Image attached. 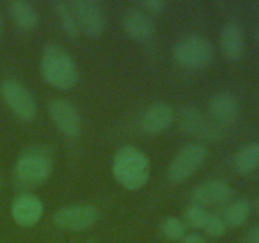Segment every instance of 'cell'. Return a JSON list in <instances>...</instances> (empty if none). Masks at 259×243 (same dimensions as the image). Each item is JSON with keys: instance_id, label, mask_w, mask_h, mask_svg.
Segmentation results:
<instances>
[{"instance_id": "1", "label": "cell", "mask_w": 259, "mask_h": 243, "mask_svg": "<svg viewBox=\"0 0 259 243\" xmlns=\"http://www.w3.org/2000/svg\"><path fill=\"white\" fill-rule=\"evenodd\" d=\"M55 153L46 144H33L20 152L14 169V181L19 189L32 190L50 179Z\"/></svg>"}, {"instance_id": "2", "label": "cell", "mask_w": 259, "mask_h": 243, "mask_svg": "<svg viewBox=\"0 0 259 243\" xmlns=\"http://www.w3.org/2000/svg\"><path fill=\"white\" fill-rule=\"evenodd\" d=\"M40 72L50 85L68 90L78 83V70L70 53L57 43H47L40 58Z\"/></svg>"}, {"instance_id": "3", "label": "cell", "mask_w": 259, "mask_h": 243, "mask_svg": "<svg viewBox=\"0 0 259 243\" xmlns=\"http://www.w3.org/2000/svg\"><path fill=\"white\" fill-rule=\"evenodd\" d=\"M113 174L121 186L133 191L147 184L151 175V166L141 149L134 146H123L114 156Z\"/></svg>"}, {"instance_id": "4", "label": "cell", "mask_w": 259, "mask_h": 243, "mask_svg": "<svg viewBox=\"0 0 259 243\" xmlns=\"http://www.w3.org/2000/svg\"><path fill=\"white\" fill-rule=\"evenodd\" d=\"M174 57L177 63L184 67L200 68L211 62L214 47L211 42L202 35H187L175 45Z\"/></svg>"}, {"instance_id": "5", "label": "cell", "mask_w": 259, "mask_h": 243, "mask_svg": "<svg viewBox=\"0 0 259 243\" xmlns=\"http://www.w3.org/2000/svg\"><path fill=\"white\" fill-rule=\"evenodd\" d=\"M179 127L185 134L200 141L218 142L223 138V129L219 124L206 120L201 111L192 105H184L177 113Z\"/></svg>"}, {"instance_id": "6", "label": "cell", "mask_w": 259, "mask_h": 243, "mask_svg": "<svg viewBox=\"0 0 259 243\" xmlns=\"http://www.w3.org/2000/svg\"><path fill=\"white\" fill-rule=\"evenodd\" d=\"M207 149L201 143H189L179 151L167 170V177L174 184H180L195 174L204 164Z\"/></svg>"}, {"instance_id": "7", "label": "cell", "mask_w": 259, "mask_h": 243, "mask_svg": "<svg viewBox=\"0 0 259 243\" xmlns=\"http://www.w3.org/2000/svg\"><path fill=\"white\" fill-rule=\"evenodd\" d=\"M99 219V210L93 204H75L58 209L53 215V223L60 229L80 232L90 228Z\"/></svg>"}, {"instance_id": "8", "label": "cell", "mask_w": 259, "mask_h": 243, "mask_svg": "<svg viewBox=\"0 0 259 243\" xmlns=\"http://www.w3.org/2000/svg\"><path fill=\"white\" fill-rule=\"evenodd\" d=\"M2 95L13 113L23 120H32L37 114L34 98L23 84L17 80H5L2 84Z\"/></svg>"}, {"instance_id": "9", "label": "cell", "mask_w": 259, "mask_h": 243, "mask_svg": "<svg viewBox=\"0 0 259 243\" xmlns=\"http://www.w3.org/2000/svg\"><path fill=\"white\" fill-rule=\"evenodd\" d=\"M70 5L77 20L80 32L91 38L103 34L105 29V17L98 3L94 0H73Z\"/></svg>"}, {"instance_id": "10", "label": "cell", "mask_w": 259, "mask_h": 243, "mask_svg": "<svg viewBox=\"0 0 259 243\" xmlns=\"http://www.w3.org/2000/svg\"><path fill=\"white\" fill-rule=\"evenodd\" d=\"M51 119L66 137L75 138L81 132V118L77 108L63 98L53 99L48 104Z\"/></svg>"}, {"instance_id": "11", "label": "cell", "mask_w": 259, "mask_h": 243, "mask_svg": "<svg viewBox=\"0 0 259 243\" xmlns=\"http://www.w3.org/2000/svg\"><path fill=\"white\" fill-rule=\"evenodd\" d=\"M43 214V202L32 192H24L15 197L12 205V215L20 227L37 224Z\"/></svg>"}, {"instance_id": "12", "label": "cell", "mask_w": 259, "mask_h": 243, "mask_svg": "<svg viewBox=\"0 0 259 243\" xmlns=\"http://www.w3.org/2000/svg\"><path fill=\"white\" fill-rule=\"evenodd\" d=\"M233 189L224 180H210L197 185L191 191L192 204L199 207L223 204L232 197Z\"/></svg>"}, {"instance_id": "13", "label": "cell", "mask_w": 259, "mask_h": 243, "mask_svg": "<svg viewBox=\"0 0 259 243\" xmlns=\"http://www.w3.org/2000/svg\"><path fill=\"white\" fill-rule=\"evenodd\" d=\"M220 47L223 56L229 62H237L244 52V34L237 22H228L220 33Z\"/></svg>"}, {"instance_id": "14", "label": "cell", "mask_w": 259, "mask_h": 243, "mask_svg": "<svg viewBox=\"0 0 259 243\" xmlns=\"http://www.w3.org/2000/svg\"><path fill=\"white\" fill-rule=\"evenodd\" d=\"M175 119V111L166 103L153 104L146 110L141 120V127L146 133L158 134L168 128Z\"/></svg>"}, {"instance_id": "15", "label": "cell", "mask_w": 259, "mask_h": 243, "mask_svg": "<svg viewBox=\"0 0 259 243\" xmlns=\"http://www.w3.org/2000/svg\"><path fill=\"white\" fill-rule=\"evenodd\" d=\"M124 30L136 40L149 39L156 32V25L148 14L138 9H131L124 14L121 20Z\"/></svg>"}, {"instance_id": "16", "label": "cell", "mask_w": 259, "mask_h": 243, "mask_svg": "<svg viewBox=\"0 0 259 243\" xmlns=\"http://www.w3.org/2000/svg\"><path fill=\"white\" fill-rule=\"evenodd\" d=\"M209 111L218 124H230L239 116L238 99L229 93H219L209 101Z\"/></svg>"}, {"instance_id": "17", "label": "cell", "mask_w": 259, "mask_h": 243, "mask_svg": "<svg viewBox=\"0 0 259 243\" xmlns=\"http://www.w3.org/2000/svg\"><path fill=\"white\" fill-rule=\"evenodd\" d=\"M235 169L239 174L249 175L259 167V142H250L239 149L234 158Z\"/></svg>"}, {"instance_id": "18", "label": "cell", "mask_w": 259, "mask_h": 243, "mask_svg": "<svg viewBox=\"0 0 259 243\" xmlns=\"http://www.w3.org/2000/svg\"><path fill=\"white\" fill-rule=\"evenodd\" d=\"M10 13L15 24L25 30H30L37 27L39 18L34 8L24 0H15L10 4Z\"/></svg>"}, {"instance_id": "19", "label": "cell", "mask_w": 259, "mask_h": 243, "mask_svg": "<svg viewBox=\"0 0 259 243\" xmlns=\"http://www.w3.org/2000/svg\"><path fill=\"white\" fill-rule=\"evenodd\" d=\"M53 8H55L56 14H57L58 19H60V23L62 25L63 30L66 32V34L72 38L77 37L78 33H80V28H78L77 20H76V17L73 14V10L71 8L70 3L55 2L53 3Z\"/></svg>"}, {"instance_id": "20", "label": "cell", "mask_w": 259, "mask_h": 243, "mask_svg": "<svg viewBox=\"0 0 259 243\" xmlns=\"http://www.w3.org/2000/svg\"><path fill=\"white\" fill-rule=\"evenodd\" d=\"M250 214V204L248 200H237L228 207L224 214L225 224L232 228H239L248 220Z\"/></svg>"}, {"instance_id": "21", "label": "cell", "mask_w": 259, "mask_h": 243, "mask_svg": "<svg viewBox=\"0 0 259 243\" xmlns=\"http://www.w3.org/2000/svg\"><path fill=\"white\" fill-rule=\"evenodd\" d=\"M161 232L168 240H180L185 237L186 225L176 217H168L161 223Z\"/></svg>"}, {"instance_id": "22", "label": "cell", "mask_w": 259, "mask_h": 243, "mask_svg": "<svg viewBox=\"0 0 259 243\" xmlns=\"http://www.w3.org/2000/svg\"><path fill=\"white\" fill-rule=\"evenodd\" d=\"M209 215V213L202 207H199L196 204H191L185 210V222L187 223L189 227L199 229V228H204Z\"/></svg>"}, {"instance_id": "23", "label": "cell", "mask_w": 259, "mask_h": 243, "mask_svg": "<svg viewBox=\"0 0 259 243\" xmlns=\"http://www.w3.org/2000/svg\"><path fill=\"white\" fill-rule=\"evenodd\" d=\"M202 229L212 238H220L227 233V224H225L224 219H222L218 215H209L207 222L205 223Z\"/></svg>"}, {"instance_id": "24", "label": "cell", "mask_w": 259, "mask_h": 243, "mask_svg": "<svg viewBox=\"0 0 259 243\" xmlns=\"http://www.w3.org/2000/svg\"><path fill=\"white\" fill-rule=\"evenodd\" d=\"M142 5L147 10H151L153 13H161L166 8V3L163 0H144L142 2Z\"/></svg>"}, {"instance_id": "25", "label": "cell", "mask_w": 259, "mask_h": 243, "mask_svg": "<svg viewBox=\"0 0 259 243\" xmlns=\"http://www.w3.org/2000/svg\"><path fill=\"white\" fill-rule=\"evenodd\" d=\"M182 243H205V239L197 233H191L184 238Z\"/></svg>"}, {"instance_id": "26", "label": "cell", "mask_w": 259, "mask_h": 243, "mask_svg": "<svg viewBox=\"0 0 259 243\" xmlns=\"http://www.w3.org/2000/svg\"><path fill=\"white\" fill-rule=\"evenodd\" d=\"M248 242L249 243H259V225L253 228L248 235Z\"/></svg>"}, {"instance_id": "27", "label": "cell", "mask_w": 259, "mask_h": 243, "mask_svg": "<svg viewBox=\"0 0 259 243\" xmlns=\"http://www.w3.org/2000/svg\"><path fill=\"white\" fill-rule=\"evenodd\" d=\"M255 38H257L258 43H259V28L257 29V32H255Z\"/></svg>"}, {"instance_id": "28", "label": "cell", "mask_w": 259, "mask_h": 243, "mask_svg": "<svg viewBox=\"0 0 259 243\" xmlns=\"http://www.w3.org/2000/svg\"><path fill=\"white\" fill-rule=\"evenodd\" d=\"M2 33H3V25H2V22H0V37H2Z\"/></svg>"}, {"instance_id": "29", "label": "cell", "mask_w": 259, "mask_h": 243, "mask_svg": "<svg viewBox=\"0 0 259 243\" xmlns=\"http://www.w3.org/2000/svg\"><path fill=\"white\" fill-rule=\"evenodd\" d=\"M2 182H3V180H2V175H0V187H2Z\"/></svg>"}]
</instances>
